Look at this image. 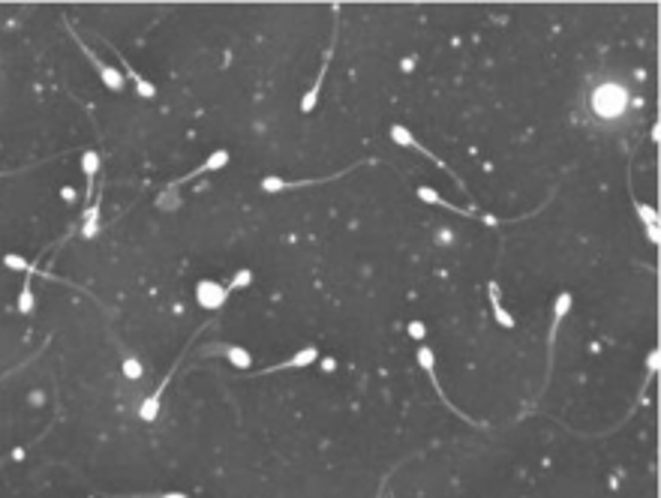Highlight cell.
I'll return each mask as SVG.
<instances>
[{
  "mask_svg": "<svg viewBox=\"0 0 661 498\" xmlns=\"http://www.w3.org/2000/svg\"><path fill=\"white\" fill-rule=\"evenodd\" d=\"M572 303L574 297L572 292H559L556 301H553V321H550V333H547V375L553 373V355H556V337H559V328H563L565 315L572 312Z\"/></svg>",
  "mask_w": 661,
  "mask_h": 498,
  "instance_id": "obj_1",
  "label": "cell"
},
{
  "mask_svg": "<svg viewBox=\"0 0 661 498\" xmlns=\"http://www.w3.org/2000/svg\"><path fill=\"white\" fill-rule=\"evenodd\" d=\"M72 36H76V33H72ZM76 42H78V48H81V54H85V57L90 60V66H94V69H96V75H99V81H103V85H105L108 90H112V94H123V87H126V78H123V72H121V69H117V66H108V63H105V60H99V57H96V54H94V51H90V48H87V42H81V39H78V36H76Z\"/></svg>",
  "mask_w": 661,
  "mask_h": 498,
  "instance_id": "obj_2",
  "label": "cell"
},
{
  "mask_svg": "<svg viewBox=\"0 0 661 498\" xmlns=\"http://www.w3.org/2000/svg\"><path fill=\"white\" fill-rule=\"evenodd\" d=\"M628 103V94L622 87H599L592 96V108L604 117H617L622 114V108Z\"/></svg>",
  "mask_w": 661,
  "mask_h": 498,
  "instance_id": "obj_3",
  "label": "cell"
},
{
  "mask_svg": "<svg viewBox=\"0 0 661 498\" xmlns=\"http://www.w3.org/2000/svg\"><path fill=\"white\" fill-rule=\"evenodd\" d=\"M225 297H229V288L214 283V279H202V283L196 285V301L205 306V310H220L225 303Z\"/></svg>",
  "mask_w": 661,
  "mask_h": 498,
  "instance_id": "obj_4",
  "label": "cell"
},
{
  "mask_svg": "<svg viewBox=\"0 0 661 498\" xmlns=\"http://www.w3.org/2000/svg\"><path fill=\"white\" fill-rule=\"evenodd\" d=\"M319 360V348L316 346H307L301 351H295L289 360H283V364H274V366H268V369H261V373H256V378H265L271 373H283V369H304V366H310Z\"/></svg>",
  "mask_w": 661,
  "mask_h": 498,
  "instance_id": "obj_5",
  "label": "cell"
},
{
  "mask_svg": "<svg viewBox=\"0 0 661 498\" xmlns=\"http://www.w3.org/2000/svg\"><path fill=\"white\" fill-rule=\"evenodd\" d=\"M388 135H391V141H394V144H400V148H412V150H418L421 157L433 159V162H436L439 168H445V171H448V166H445V162H442V159H439V157H436V153H433V150H427V148H424V144H421L418 139H415V135H412L409 130H406V126L394 123V126H391V132H388Z\"/></svg>",
  "mask_w": 661,
  "mask_h": 498,
  "instance_id": "obj_6",
  "label": "cell"
},
{
  "mask_svg": "<svg viewBox=\"0 0 661 498\" xmlns=\"http://www.w3.org/2000/svg\"><path fill=\"white\" fill-rule=\"evenodd\" d=\"M202 355H223L234 369H250L252 366V355L241 346H223V342H216V346H205Z\"/></svg>",
  "mask_w": 661,
  "mask_h": 498,
  "instance_id": "obj_7",
  "label": "cell"
},
{
  "mask_svg": "<svg viewBox=\"0 0 661 498\" xmlns=\"http://www.w3.org/2000/svg\"><path fill=\"white\" fill-rule=\"evenodd\" d=\"M175 369H178V364H175V366L169 369V375H166V378H162V382H160V387H157V391H153V393L148 396V400L141 402V409H139V418H141V420L153 423V420L160 418V405H162V396H166V391H169V382H171V375H175Z\"/></svg>",
  "mask_w": 661,
  "mask_h": 498,
  "instance_id": "obj_8",
  "label": "cell"
},
{
  "mask_svg": "<svg viewBox=\"0 0 661 498\" xmlns=\"http://www.w3.org/2000/svg\"><path fill=\"white\" fill-rule=\"evenodd\" d=\"M415 357H418V366L427 373V378H430V384H433V391L439 393V400L442 402H448V396H445V391H442V384H439V378H436V355H433V348L430 346H418V351H415ZM451 405V402H448ZM454 409V405H451Z\"/></svg>",
  "mask_w": 661,
  "mask_h": 498,
  "instance_id": "obj_9",
  "label": "cell"
},
{
  "mask_svg": "<svg viewBox=\"0 0 661 498\" xmlns=\"http://www.w3.org/2000/svg\"><path fill=\"white\" fill-rule=\"evenodd\" d=\"M487 294H490V310H493L496 324H499V328H505V330H514V328H517V321H514V315L508 312V306L502 303L499 283H490V285H487Z\"/></svg>",
  "mask_w": 661,
  "mask_h": 498,
  "instance_id": "obj_10",
  "label": "cell"
},
{
  "mask_svg": "<svg viewBox=\"0 0 661 498\" xmlns=\"http://www.w3.org/2000/svg\"><path fill=\"white\" fill-rule=\"evenodd\" d=\"M325 180H334V177H319V180H283L277 175H268L261 177V193H286V189H298V186H316V184H325Z\"/></svg>",
  "mask_w": 661,
  "mask_h": 498,
  "instance_id": "obj_11",
  "label": "cell"
},
{
  "mask_svg": "<svg viewBox=\"0 0 661 498\" xmlns=\"http://www.w3.org/2000/svg\"><path fill=\"white\" fill-rule=\"evenodd\" d=\"M328 63H331V48L325 51V57H322V66H319V75H316L313 87L307 90V94H304V99H301V112H304V114H310L313 108H316V103H319V94H322V81H325V75H328Z\"/></svg>",
  "mask_w": 661,
  "mask_h": 498,
  "instance_id": "obj_12",
  "label": "cell"
},
{
  "mask_svg": "<svg viewBox=\"0 0 661 498\" xmlns=\"http://www.w3.org/2000/svg\"><path fill=\"white\" fill-rule=\"evenodd\" d=\"M229 166V150H214L211 157H207L202 166H196L189 175H184L178 180V184H187V180H193V177H202V175H207V171H220V168H225Z\"/></svg>",
  "mask_w": 661,
  "mask_h": 498,
  "instance_id": "obj_13",
  "label": "cell"
},
{
  "mask_svg": "<svg viewBox=\"0 0 661 498\" xmlns=\"http://www.w3.org/2000/svg\"><path fill=\"white\" fill-rule=\"evenodd\" d=\"M81 171H85V180H87L85 195L90 198V195H94V184H96V171H99V153L96 150H85V153H81Z\"/></svg>",
  "mask_w": 661,
  "mask_h": 498,
  "instance_id": "obj_14",
  "label": "cell"
},
{
  "mask_svg": "<svg viewBox=\"0 0 661 498\" xmlns=\"http://www.w3.org/2000/svg\"><path fill=\"white\" fill-rule=\"evenodd\" d=\"M117 57H121V54H117ZM121 66H123V75L132 78V85H135V90H139V96H144V99H153V96H157V87H153L148 78H141L139 69L130 66V63H126L123 57H121Z\"/></svg>",
  "mask_w": 661,
  "mask_h": 498,
  "instance_id": "obj_15",
  "label": "cell"
},
{
  "mask_svg": "<svg viewBox=\"0 0 661 498\" xmlns=\"http://www.w3.org/2000/svg\"><path fill=\"white\" fill-rule=\"evenodd\" d=\"M36 310V294H33V274L24 276V285L22 292H18V312L22 315H33Z\"/></svg>",
  "mask_w": 661,
  "mask_h": 498,
  "instance_id": "obj_16",
  "label": "cell"
},
{
  "mask_svg": "<svg viewBox=\"0 0 661 498\" xmlns=\"http://www.w3.org/2000/svg\"><path fill=\"white\" fill-rule=\"evenodd\" d=\"M99 234V204H90L85 211V222H81V238L94 240Z\"/></svg>",
  "mask_w": 661,
  "mask_h": 498,
  "instance_id": "obj_17",
  "label": "cell"
},
{
  "mask_svg": "<svg viewBox=\"0 0 661 498\" xmlns=\"http://www.w3.org/2000/svg\"><path fill=\"white\" fill-rule=\"evenodd\" d=\"M418 198L421 202H427V204H436V207H445V211H451V213H466V211H460L457 204H451V202H445L436 189H430V186H418ZM469 216V213H466Z\"/></svg>",
  "mask_w": 661,
  "mask_h": 498,
  "instance_id": "obj_18",
  "label": "cell"
},
{
  "mask_svg": "<svg viewBox=\"0 0 661 498\" xmlns=\"http://www.w3.org/2000/svg\"><path fill=\"white\" fill-rule=\"evenodd\" d=\"M631 204H635V211H637V216H640V222H644V229H658V213H655V207L637 202V198H631Z\"/></svg>",
  "mask_w": 661,
  "mask_h": 498,
  "instance_id": "obj_19",
  "label": "cell"
},
{
  "mask_svg": "<svg viewBox=\"0 0 661 498\" xmlns=\"http://www.w3.org/2000/svg\"><path fill=\"white\" fill-rule=\"evenodd\" d=\"M3 265L9 270H22V274H36V265H31L24 256H18V252H6L3 256Z\"/></svg>",
  "mask_w": 661,
  "mask_h": 498,
  "instance_id": "obj_20",
  "label": "cell"
},
{
  "mask_svg": "<svg viewBox=\"0 0 661 498\" xmlns=\"http://www.w3.org/2000/svg\"><path fill=\"white\" fill-rule=\"evenodd\" d=\"M250 270H241V274H234V279H232V283L229 285H225V288H229V292H234V288H243V285H250Z\"/></svg>",
  "mask_w": 661,
  "mask_h": 498,
  "instance_id": "obj_21",
  "label": "cell"
},
{
  "mask_svg": "<svg viewBox=\"0 0 661 498\" xmlns=\"http://www.w3.org/2000/svg\"><path fill=\"white\" fill-rule=\"evenodd\" d=\"M123 498H189L187 492H148V495H123Z\"/></svg>",
  "mask_w": 661,
  "mask_h": 498,
  "instance_id": "obj_22",
  "label": "cell"
},
{
  "mask_svg": "<svg viewBox=\"0 0 661 498\" xmlns=\"http://www.w3.org/2000/svg\"><path fill=\"white\" fill-rule=\"evenodd\" d=\"M646 366H649V373H658V348H653V351H649V360H646Z\"/></svg>",
  "mask_w": 661,
  "mask_h": 498,
  "instance_id": "obj_23",
  "label": "cell"
},
{
  "mask_svg": "<svg viewBox=\"0 0 661 498\" xmlns=\"http://www.w3.org/2000/svg\"><path fill=\"white\" fill-rule=\"evenodd\" d=\"M409 333H412L415 339H424V324H421V321H412V324H409Z\"/></svg>",
  "mask_w": 661,
  "mask_h": 498,
  "instance_id": "obj_24",
  "label": "cell"
},
{
  "mask_svg": "<svg viewBox=\"0 0 661 498\" xmlns=\"http://www.w3.org/2000/svg\"><path fill=\"white\" fill-rule=\"evenodd\" d=\"M379 498H385V483H382V490H379Z\"/></svg>",
  "mask_w": 661,
  "mask_h": 498,
  "instance_id": "obj_25",
  "label": "cell"
}]
</instances>
